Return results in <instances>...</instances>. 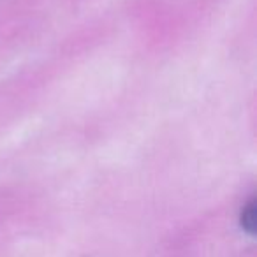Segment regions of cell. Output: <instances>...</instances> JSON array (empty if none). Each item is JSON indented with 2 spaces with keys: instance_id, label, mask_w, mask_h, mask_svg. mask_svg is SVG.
Listing matches in <instances>:
<instances>
[{
  "instance_id": "cell-1",
  "label": "cell",
  "mask_w": 257,
  "mask_h": 257,
  "mask_svg": "<svg viewBox=\"0 0 257 257\" xmlns=\"http://www.w3.org/2000/svg\"><path fill=\"white\" fill-rule=\"evenodd\" d=\"M255 201H250L248 204H246L245 208H243L241 211V218H239V222H241V227L245 229L248 234H253L255 232Z\"/></svg>"
}]
</instances>
